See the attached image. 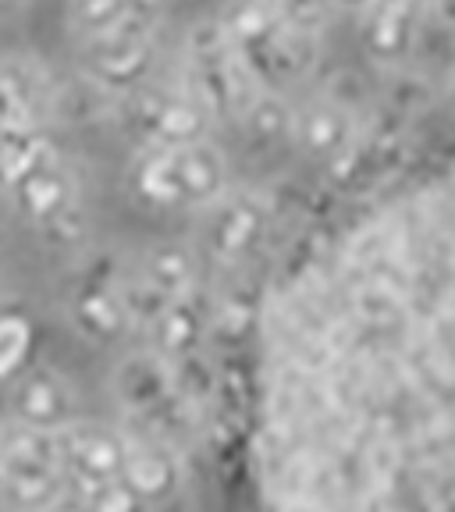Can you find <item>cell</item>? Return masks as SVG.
Returning a JSON list of instances; mask_svg holds the SVG:
<instances>
[{
	"label": "cell",
	"instance_id": "6da1fadb",
	"mask_svg": "<svg viewBox=\"0 0 455 512\" xmlns=\"http://www.w3.org/2000/svg\"><path fill=\"white\" fill-rule=\"evenodd\" d=\"M256 459L271 512H455V153L278 288Z\"/></svg>",
	"mask_w": 455,
	"mask_h": 512
},
{
	"label": "cell",
	"instance_id": "7a4b0ae2",
	"mask_svg": "<svg viewBox=\"0 0 455 512\" xmlns=\"http://www.w3.org/2000/svg\"><path fill=\"white\" fill-rule=\"evenodd\" d=\"M128 185L146 207H207L221 200L224 192V160L207 143L143 146L128 171Z\"/></svg>",
	"mask_w": 455,
	"mask_h": 512
},
{
	"label": "cell",
	"instance_id": "3957f363",
	"mask_svg": "<svg viewBox=\"0 0 455 512\" xmlns=\"http://www.w3.org/2000/svg\"><path fill=\"white\" fill-rule=\"evenodd\" d=\"M153 61H157V40H153L150 18H136L121 29L86 36L79 43V68L86 82L96 89H111V93L143 89Z\"/></svg>",
	"mask_w": 455,
	"mask_h": 512
},
{
	"label": "cell",
	"instance_id": "277c9868",
	"mask_svg": "<svg viewBox=\"0 0 455 512\" xmlns=\"http://www.w3.org/2000/svg\"><path fill=\"white\" fill-rule=\"evenodd\" d=\"M57 456H61L64 488L93 498L104 484L121 480L128 463V441L114 427L72 420L57 431Z\"/></svg>",
	"mask_w": 455,
	"mask_h": 512
},
{
	"label": "cell",
	"instance_id": "5b68a950",
	"mask_svg": "<svg viewBox=\"0 0 455 512\" xmlns=\"http://www.w3.org/2000/svg\"><path fill=\"white\" fill-rule=\"evenodd\" d=\"M128 121L146 146H185L207 136V107L200 96L171 86H143L128 104Z\"/></svg>",
	"mask_w": 455,
	"mask_h": 512
},
{
	"label": "cell",
	"instance_id": "8992f818",
	"mask_svg": "<svg viewBox=\"0 0 455 512\" xmlns=\"http://www.w3.org/2000/svg\"><path fill=\"white\" fill-rule=\"evenodd\" d=\"M15 207L43 232H61L64 239L79 235V189L72 171L50 153L43 157L22 182L11 189Z\"/></svg>",
	"mask_w": 455,
	"mask_h": 512
},
{
	"label": "cell",
	"instance_id": "52a82bcc",
	"mask_svg": "<svg viewBox=\"0 0 455 512\" xmlns=\"http://www.w3.org/2000/svg\"><path fill=\"white\" fill-rule=\"evenodd\" d=\"M57 89L36 61L4 57L0 61V132L4 128H40L54 114Z\"/></svg>",
	"mask_w": 455,
	"mask_h": 512
},
{
	"label": "cell",
	"instance_id": "ba28073f",
	"mask_svg": "<svg viewBox=\"0 0 455 512\" xmlns=\"http://www.w3.org/2000/svg\"><path fill=\"white\" fill-rule=\"evenodd\" d=\"M11 416L43 431H61L75 420L72 384L54 367H25L11 384Z\"/></svg>",
	"mask_w": 455,
	"mask_h": 512
},
{
	"label": "cell",
	"instance_id": "9c48e42d",
	"mask_svg": "<svg viewBox=\"0 0 455 512\" xmlns=\"http://www.w3.org/2000/svg\"><path fill=\"white\" fill-rule=\"evenodd\" d=\"M68 317H72V324L89 342L104 345V342H114V338L128 328L132 313H128V303H125V288L107 278H86L72 292Z\"/></svg>",
	"mask_w": 455,
	"mask_h": 512
},
{
	"label": "cell",
	"instance_id": "30bf717a",
	"mask_svg": "<svg viewBox=\"0 0 455 512\" xmlns=\"http://www.w3.org/2000/svg\"><path fill=\"white\" fill-rule=\"evenodd\" d=\"M264 232V210L249 196H221L207 221V253L214 260H239Z\"/></svg>",
	"mask_w": 455,
	"mask_h": 512
},
{
	"label": "cell",
	"instance_id": "8fae6325",
	"mask_svg": "<svg viewBox=\"0 0 455 512\" xmlns=\"http://www.w3.org/2000/svg\"><path fill=\"white\" fill-rule=\"evenodd\" d=\"M11 470H61L57 456V431L22 424V420H4L0 424V473Z\"/></svg>",
	"mask_w": 455,
	"mask_h": 512
},
{
	"label": "cell",
	"instance_id": "7c38bea8",
	"mask_svg": "<svg viewBox=\"0 0 455 512\" xmlns=\"http://www.w3.org/2000/svg\"><path fill=\"white\" fill-rule=\"evenodd\" d=\"M121 480H128L146 502H160V498H168L178 484V470H175V459H171L168 448L150 445V441H128V463Z\"/></svg>",
	"mask_w": 455,
	"mask_h": 512
},
{
	"label": "cell",
	"instance_id": "4fadbf2b",
	"mask_svg": "<svg viewBox=\"0 0 455 512\" xmlns=\"http://www.w3.org/2000/svg\"><path fill=\"white\" fill-rule=\"evenodd\" d=\"M160 0H72V29L79 40L121 29L136 18H157Z\"/></svg>",
	"mask_w": 455,
	"mask_h": 512
},
{
	"label": "cell",
	"instance_id": "5bb4252c",
	"mask_svg": "<svg viewBox=\"0 0 455 512\" xmlns=\"http://www.w3.org/2000/svg\"><path fill=\"white\" fill-rule=\"evenodd\" d=\"M139 281L160 292L164 299L189 296L192 281H196V256L185 246H157L143 256L139 264Z\"/></svg>",
	"mask_w": 455,
	"mask_h": 512
},
{
	"label": "cell",
	"instance_id": "9a60e30c",
	"mask_svg": "<svg viewBox=\"0 0 455 512\" xmlns=\"http://www.w3.org/2000/svg\"><path fill=\"white\" fill-rule=\"evenodd\" d=\"M200 331H203V320H200V310L192 306L189 296H178L171 299L157 317L150 320V338L164 356L178 360L185 352L196 349L200 342Z\"/></svg>",
	"mask_w": 455,
	"mask_h": 512
},
{
	"label": "cell",
	"instance_id": "2e32d148",
	"mask_svg": "<svg viewBox=\"0 0 455 512\" xmlns=\"http://www.w3.org/2000/svg\"><path fill=\"white\" fill-rule=\"evenodd\" d=\"M0 495L11 512H47L64 495V470L0 473Z\"/></svg>",
	"mask_w": 455,
	"mask_h": 512
},
{
	"label": "cell",
	"instance_id": "e0dca14e",
	"mask_svg": "<svg viewBox=\"0 0 455 512\" xmlns=\"http://www.w3.org/2000/svg\"><path fill=\"white\" fill-rule=\"evenodd\" d=\"M292 132H296V143L306 153L328 157V153L342 150L345 139H349V118H345V111H338L331 104H313L299 114Z\"/></svg>",
	"mask_w": 455,
	"mask_h": 512
},
{
	"label": "cell",
	"instance_id": "ac0fdd59",
	"mask_svg": "<svg viewBox=\"0 0 455 512\" xmlns=\"http://www.w3.org/2000/svg\"><path fill=\"white\" fill-rule=\"evenodd\" d=\"M43 157L50 146L43 143L40 128H4L0 132V189H15Z\"/></svg>",
	"mask_w": 455,
	"mask_h": 512
},
{
	"label": "cell",
	"instance_id": "d6986e66",
	"mask_svg": "<svg viewBox=\"0 0 455 512\" xmlns=\"http://www.w3.org/2000/svg\"><path fill=\"white\" fill-rule=\"evenodd\" d=\"M25 352H29V324L18 313L0 317V377L25 370Z\"/></svg>",
	"mask_w": 455,
	"mask_h": 512
},
{
	"label": "cell",
	"instance_id": "ffe728a7",
	"mask_svg": "<svg viewBox=\"0 0 455 512\" xmlns=\"http://www.w3.org/2000/svg\"><path fill=\"white\" fill-rule=\"evenodd\" d=\"M89 505H93V512H146L150 502L128 480H111L89 498Z\"/></svg>",
	"mask_w": 455,
	"mask_h": 512
},
{
	"label": "cell",
	"instance_id": "44dd1931",
	"mask_svg": "<svg viewBox=\"0 0 455 512\" xmlns=\"http://www.w3.org/2000/svg\"><path fill=\"white\" fill-rule=\"evenodd\" d=\"M47 512H93V505H89L86 495H79V491H72V488H64V495L57 498Z\"/></svg>",
	"mask_w": 455,
	"mask_h": 512
},
{
	"label": "cell",
	"instance_id": "7402d4cb",
	"mask_svg": "<svg viewBox=\"0 0 455 512\" xmlns=\"http://www.w3.org/2000/svg\"><path fill=\"white\" fill-rule=\"evenodd\" d=\"M29 0H0V18H11V15H18V11L25 8Z\"/></svg>",
	"mask_w": 455,
	"mask_h": 512
},
{
	"label": "cell",
	"instance_id": "603a6c76",
	"mask_svg": "<svg viewBox=\"0 0 455 512\" xmlns=\"http://www.w3.org/2000/svg\"><path fill=\"white\" fill-rule=\"evenodd\" d=\"M335 4H342V8H374L377 0H335Z\"/></svg>",
	"mask_w": 455,
	"mask_h": 512
},
{
	"label": "cell",
	"instance_id": "cb8c5ba5",
	"mask_svg": "<svg viewBox=\"0 0 455 512\" xmlns=\"http://www.w3.org/2000/svg\"><path fill=\"white\" fill-rule=\"evenodd\" d=\"M0 512H11V505L4 502V495H0Z\"/></svg>",
	"mask_w": 455,
	"mask_h": 512
}]
</instances>
